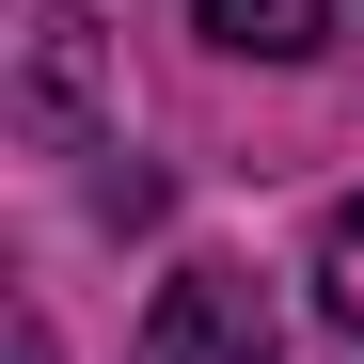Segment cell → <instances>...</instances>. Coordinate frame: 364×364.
<instances>
[{
	"label": "cell",
	"mask_w": 364,
	"mask_h": 364,
	"mask_svg": "<svg viewBox=\"0 0 364 364\" xmlns=\"http://www.w3.org/2000/svg\"><path fill=\"white\" fill-rule=\"evenodd\" d=\"M191 32L222 48V64H317V48L348 32V0H191Z\"/></svg>",
	"instance_id": "2"
},
{
	"label": "cell",
	"mask_w": 364,
	"mask_h": 364,
	"mask_svg": "<svg viewBox=\"0 0 364 364\" xmlns=\"http://www.w3.org/2000/svg\"><path fill=\"white\" fill-rule=\"evenodd\" d=\"M317 301H333V333H364V191L317 222Z\"/></svg>",
	"instance_id": "4"
},
{
	"label": "cell",
	"mask_w": 364,
	"mask_h": 364,
	"mask_svg": "<svg viewBox=\"0 0 364 364\" xmlns=\"http://www.w3.org/2000/svg\"><path fill=\"white\" fill-rule=\"evenodd\" d=\"M143 364H285V333H269V285L254 269H174L159 285V317H143Z\"/></svg>",
	"instance_id": "1"
},
{
	"label": "cell",
	"mask_w": 364,
	"mask_h": 364,
	"mask_svg": "<svg viewBox=\"0 0 364 364\" xmlns=\"http://www.w3.org/2000/svg\"><path fill=\"white\" fill-rule=\"evenodd\" d=\"M80 111H95V32L48 0L32 16V127H80Z\"/></svg>",
	"instance_id": "3"
}]
</instances>
